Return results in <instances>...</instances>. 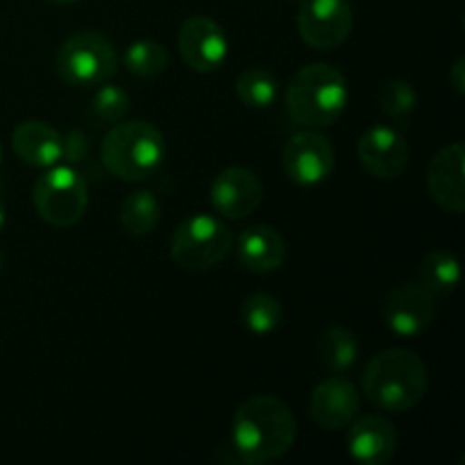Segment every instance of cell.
Returning a JSON list of instances; mask_svg holds the SVG:
<instances>
[{
    "label": "cell",
    "instance_id": "obj_20",
    "mask_svg": "<svg viewBox=\"0 0 465 465\" xmlns=\"http://www.w3.org/2000/svg\"><path fill=\"white\" fill-rule=\"evenodd\" d=\"M361 345L359 339L345 327H331L318 341V357L321 363L334 375L348 372L357 363Z\"/></svg>",
    "mask_w": 465,
    "mask_h": 465
},
{
    "label": "cell",
    "instance_id": "obj_30",
    "mask_svg": "<svg viewBox=\"0 0 465 465\" xmlns=\"http://www.w3.org/2000/svg\"><path fill=\"white\" fill-rule=\"evenodd\" d=\"M48 3H53V5H75V3H80V0H48Z\"/></svg>",
    "mask_w": 465,
    "mask_h": 465
},
{
    "label": "cell",
    "instance_id": "obj_13",
    "mask_svg": "<svg viewBox=\"0 0 465 465\" xmlns=\"http://www.w3.org/2000/svg\"><path fill=\"white\" fill-rule=\"evenodd\" d=\"M436 318L434 295L420 284H400L391 291L384 307L386 327L400 339L425 334Z\"/></svg>",
    "mask_w": 465,
    "mask_h": 465
},
{
    "label": "cell",
    "instance_id": "obj_28",
    "mask_svg": "<svg viewBox=\"0 0 465 465\" xmlns=\"http://www.w3.org/2000/svg\"><path fill=\"white\" fill-rule=\"evenodd\" d=\"M450 84L454 86V91H457L459 95H463L465 91V59L459 57L457 62H454L452 71H450Z\"/></svg>",
    "mask_w": 465,
    "mask_h": 465
},
{
    "label": "cell",
    "instance_id": "obj_1",
    "mask_svg": "<svg viewBox=\"0 0 465 465\" xmlns=\"http://www.w3.org/2000/svg\"><path fill=\"white\" fill-rule=\"evenodd\" d=\"M298 439V422L284 400L275 395H252L232 418L230 448L239 463L262 465L291 452Z\"/></svg>",
    "mask_w": 465,
    "mask_h": 465
},
{
    "label": "cell",
    "instance_id": "obj_18",
    "mask_svg": "<svg viewBox=\"0 0 465 465\" xmlns=\"http://www.w3.org/2000/svg\"><path fill=\"white\" fill-rule=\"evenodd\" d=\"M236 257L252 272H272L284 263L286 241L275 227L254 225L239 236Z\"/></svg>",
    "mask_w": 465,
    "mask_h": 465
},
{
    "label": "cell",
    "instance_id": "obj_31",
    "mask_svg": "<svg viewBox=\"0 0 465 465\" xmlns=\"http://www.w3.org/2000/svg\"><path fill=\"white\" fill-rule=\"evenodd\" d=\"M0 163H3V148H0Z\"/></svg>",
    "mask_w": 465,
    "mask_h": 465
},
{
    "label": "cell",
    "instance_id": "obj_4",
    "mask_svg": "<svg viewBox=\"0 0 465 465\" xmlns=\"http://www.w3.org/2000/svg\"><path fill=\"white\" fill-rule=\"evenodd\" d=\"M166 159V139L153 123H118L103 139V163L114 177L141 182L153 177Z\"/></svg>",
    "mask_w": 465,
    "mask_h": 465
},
{
    "label": "cell",
    "instance_id": "obj_27",
    "mask_svg": "<svg viewBox=\"0 0 465 465\" xmlns=\"http://www.w3.org/2000/svg\"><path fill=\"white\" fill-rule=\"evenodd\" d=\"M86 154H89V141H86V136L82 134L80 130H71L66 136H64L62 141V159L68 163V166H73V163L82 162V159H86Z\"/></svg>",
    "mask_w": 465,
    "mask_h": 465
},
{
    "label": "cell",
    "instance_id": "obj_23",
    "mask_svg": "<svg viewBox=\"0 0 465 465\" xmlns=\"http://www.w3.org/2000/svg\"><path fill=\"white\" fill-rule=\"evenodd\" d=\"M123 64L134 77L153 80L168 68V50L153 39L134 41L123 53Z\"/></svg>",
    "mask_w": 465,
    "mask_h": 465
},
{
    "label": "cell",
    "instance_id": "obj_15",
    "mask_svg": "<svg viewBox=\"0 0 465 465\" xmlns=\"http://www.w3.org/2000/svg\"><path fill=\"white\" fill-rule=\"evenodd\" d=\"M427 189L434 203L450 213L465 212V148L450 143L434 154L427 168Z\"/></svg>",
    "mask_w": 465,
    "mask_h": 465
},
{
    "label": "cell",
    "instance_id": "obj_11",
    "mask_svg": "<svg viewBox=\"0 0 465 465\" xmlns=\"http://www.w3.org/2000/svg\"><path fill=\"white\" fill-rule=\"evenodd\" d=\"M357 157L363 171L377 180H395L409 163V143L393 125H375L361 134Z\"/></svg>",
    "mask_w": 465,
    "mask_h": 465
},
{
    "label": "cell",
    "instance_id": "obj_32",
    "mask_svg": "<svg viewBox=\"0 0 465 465\" xmlns=\"http://www.w3.org/2000/svg\"><path fill=\"white\" fill-rule=\"evenodd\" d=\"M0 268H3V254H0Z\"/></svg>",
    "mask_w": 465,
    "mask_h": 465
},
{
    "label": "cell",
    "instance_id": "obj_22",
    "mask_svg": "<svg viewBox=\"0 0 465 465\" xmlns=\"http://www.w3.org/2000/svg\"><path fill=\"white\" fill-rule=\"evenodd\" d=\"M236 95L248 107L266 109L280 98V82L266 68L252 66L241 73L239 80H236Z\"/></svg>",
    "mask_w": 465,
    "mask_h": 465
},
{
    "label": "cell",
    "instance_id": "obj_9",
    "mask_svg": "<svg viewBox=\"0 0 465 465\" xmlns=\"http://www.w3.org/2000/svg\"><path fill=\"white\" fill-rule=\"evenodd\" d=\"M334 145L318 130L293 134L282 153L284 173L298 186H318L325 182L334 171Z\"/></svg>",
    "mask_w": 465,
    "mask_h": 465
},
{
    "label": "cell",
    "instance_id": "obj_7",
    "mask_svg": "<svg viewBox=\"0 0 465 465\" xmlns=\"http://www.w3.org/2000/svg\"><path fill=\"white\" fill-rule=\"evenodd\" d=\"M32 200L39 216L48 225L62 230V227H73L84 216L89 207V186L73 166L54 163L36 180Z\"/></svg>",
    "mask_w": 465,
    "mask_h": 465
},
{
    "label": "cell",
    "instance_id": "obj_8",
    "mask_svg": "<svg viewBox=\"0 0 465 465\" xmlns=\"http://www.w3.org/2000/svg\"><path fill=\"white\" fill-rule=\"evenodd\" d=\"M354 27L348 0H304L298 12V32L313 50H331L345 44Z\"/></svg>",
    "mask_w": 465,
    "mask_h": 465
},
{
    "label": "cell",
    "instance_id": "obj_21",
    "mask_svg": "<svg viewBox=\"0 0 465 465\" xmlns=\"http://www.w3.org/2000/svg\"><path fill=\"white\" fill-rule=\"evenodd\" d=\"M162 218V207L153 191H132L121 204V225L132 236H148Z\"/></svg>",
    "mask_w": 465,
    "mask_h": 465
},
{
    "label": "cell",
    "instance_id": "obj_25",
    "mask_svg": "<svg viewBox=\"0 0 465 465\" xmlns=\"http://www.w3.org/2000/svg\"><path fill=\"white\" fill-rule=\"evenodd\" d=\"M377 103H380V109L384 112L386 118H391L395 123H407L411 118V114L416 112L418 94L411 82L393 77V80H386L380 86V91H377Z\"/></svg>",
    "mask_w": 465,
    "mask_h": 465
},
{
    "label": "cell",
    "instance_id": "obj_16",
    "mask_svg": "<svg viewBox=\"0 0 465 465\" xmlns=\"http://www.w3.org/2000/svg\"><path fill=\"white\" fill-rule=\"evenodd\" d=\"M348 427V452L357 463L384 465L398 452V431L386 418L361 416Z\"/></svg>",
    "mask_w": 465,
    "mask_h": 465
},
{
    "label": "cell",
    "instance_id": "obj_3",
    "mask_svg": "<svg viewBox=\"0 0 465 465\" xmlns=\"http://www.w3.org/2000/svg\"><path fill=\"white\" fill-rule=\"evenodd\" d=\"M350 89L345 75L330 64L302 66L286 86L284 103L291 121L309 130L330 127L343 116Z\"/></svg>",
    "mask_w": 465,
    "mask_h": 465
},
{
    "label": "cell",
    "instance_id": "obj_24",
    "mask_svg": "<svg viewBox=\"0 0 465 465\" xmlns=\"http://www.w3.org/2000/svg\"><path fill=\"white\" fill-rule=\"evenodd\" d=\"M241 318H243V325L248 327L254 336H266L272 334V331L282 325L284 309H282V302L275 295L254 293L243 300Z\"/></svg>",
    "mask_w": 465,
    "mask_h": 465
},
{
    "label": "cell",
    "instance_id": "obj_26",
    "mask_svg": "<svg viewBox=\"0 0 465 465\" xmlns=\"http://www.w3.org/2000/svg\"><path fill=\"white\" fill-rule=\"evenodd\" d=\"M94 114L98 118L107 123H121L125 121L127 114H130V95H127L125 89L114 84H104L95 91L94 95Z\"/></svg>",
    "mask_w": 465,
    "mask_h": 465
},
{
    "label": "cell",
    "instance_id": "obj_5",
    "mask_svg": "<svg viewBox=\"0 0 465 465\" xmlns=\"http://www.w3.org/2000/svg\"><path fill=\"white\" fill-rule=\"evenodd\" d=\"M116 50L100 32H75L57 50L59 77L71 86L103 84L116 73Z\"/></svg>",
    "mask_w": 465,
    "mask_h": 465
},
{
    "label": "cell",
    "instance_id": "obj_14",
    "mask_svg": "<svg viewBox=\"0 0 465 465\" xmlns=\"http://www.w3.org/2000/svg\"><path fill=\"white\" fill-rule=\"evenodd\" d=\"M361 398L357 386L343 375H331L313 389L309 400V413L313 422L325 431L345 430L357 418Z\"/></svg>",
    "mask_w": 465,
    "mask_h": 465
},
{
    "label": "cell",
    "instance_id": "obj_19",
    "mask_svg": "<svg viewBox=\"0 0 465 465\" xmlns=\"http://www.w3.org/2000/svg\"><path fill=\"white\" fill-rule=\"evenodd\" d=\"M461 282V266L457 257L445 250H434L425 254L418 266V284L430 291L431 295L452 293Z\"/></svg>",
    "mask_w": 465,
    "mask_h": 465
},
{
    "label": "cell",
    "instance_id": "obj_10",
    "mask_svg": "<svg viewBox=\"0 0 465 465\" xmlns=\"http://www.w3.org/2000/svg\"><path fill=\"white\" fill-rule=\"evenodd\" d=\"M177 50L186 66L198 73H213L227 62L230 41L213 18L191 16L177 32Z\"/></svg>",
    "mask_w": 465,
    "mask_h": 465
},
{
    "label": "cell",
    "instance_id": "obj_29",
    "mask_svg": "<svg viewBox=\"0 0 465 465\" xmlns=\"http://www.w3.org/2000/svg\"><path fill=\"white\" fill-rule=\"evenodd\" d=\"M5 223H7V213H5V203H3V195H0V230L5 227Z\"/></svg>",
    "mask_w": 465,
    "mask_h": 465
},
{
    "label": "cell",
    "instance_id": "obj_17",
    "mask_svg": "<svg viewBox=\"0 0 465 465\" xmlns=\"http://www.w3.org/2000/svg\"><path fill=\"white\" fill-rule=\"evenodd\" d=\"M62 141L64 136L48 123L25 121L14 130L12 148L27 166L50 168L62 162Z\"/></svg>",
    "mask_w": 465,
    "mask_h": 465
},
{
    "label": "cell",
    "instance_id": "obj_12",
    "mask_svg": "<svg viewBox=\"0 0 465 465\" xmlns=\"http://www.w3.org/2000/svg\"><path fill=\"white\" fill-rule=\"evenodd\" d=\"M212 207L230 221H241L259 209L263 200V184L250 168L230 166L213 177L209 186Z\"/></svg>",
    "mask_w": 465,
    "mask_h": 465
},
{
    "label": "cell",
    "instance_id": "obj_2",
    "mask_svg": "<svg viewBox=\"0 0 465 465\" xmlns=\"http://www.w3.org/2000/svg\"><path fill=\"white\" fill-rule=\"evenodd\" d=\"M430 375L416 352L404 348L381 350L368 361L361 375V391L381 411L404 413L425 400Z\"/></svg>",
    "mask_w": 465,
    "mask_h": 465
},
{
    "label": "cell",
    "instance_id": "obj_6",
    "mask_svg": "<svg viewBox=\"0 0 465 465\" xmlns=\"http://www.w3.org/2000/svg\"><path fill=\"white\" fill-rule=\"evenodd\" d=\"M232 241L225 223L209 213H195L171 236V259L184 271H207L230 254Z\"/></svg>",
    "mask_w": 465,
    "mask_h": 465
}]
</instances>
